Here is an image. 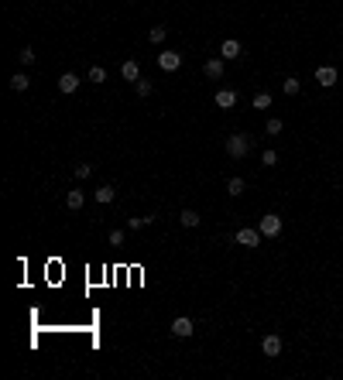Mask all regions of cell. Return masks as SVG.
Listing matches in <instances>:
<instances>
[{
    "label": "cell",
    "mask_w": 343,
    "mask_h": 380,
    "mask_svg": "<svg viewBox=\"0 0 343 380\" xmlns=\"http://www.w3.org/2000/svg\"><path fill=\"white\" fill-rule=\"evenodd\" d=\"M247 151H250V137L247 134H233V137H227V154L230 158H244Z\"/></svg>",
    "instance_id": "1"
},
{
    "label": "cell",
    "mask_w": 343,
    "mask_h": 380,
    "mask_svg": "<svg viewBox=\"0 0 343 380\" xmlns=\"http://www.w3.org/2000/svg\"><path fill=\"white\" fill-rule=\"evenodd\" d=\"M233 240H237V243H240V247H247V250H254V247H261V240H265V236H261V229H250V226H240V229H237V236H233Z\"/></svg>",
    "instance_id": "2"
},
{
    "label": "cell",
    "mask_w": 343,
    "mask_h": 380,
    "mask_svg": "<svg viewBox=\"0 0 343 380\" xmlns=\"http://www.w3.org/2000/svg\"><path fill=\"white\" fill-rule=\"evenodd\" d=\"M258 229H261V236H278L282 233V216H275V212H268V216H261V223H258Z\"/></svg>",
    "instance_id": "3"
},
{
    "label": "cell",
    "mask_w": 343,
    "mask_h": 380,
    "mask_svg": "<svg viewBox=\"0 0 343 380\" xmlns=\"http://www.w3.org/2000/svg\"><path fill=\"white\" fill-rule=\"evenodd\" d=\"M192 332H196V325H192L189 315H179V319L172 322V336H179V339H189Z\"/></svg>",
    "instance_id": "4"
},
{
    "label": "cell",
    "mask_w": 343,
    "mask_h": 380,
    "mask_svg": "<svg viewBox=\"0 0 343 380\" xmlns=\"http://www.w3.org/2000/svg\"><path fill=\"white\" fill-rule=\"evenodd\" d=\"M316 82H319L323 89L336 86V69H333V65H319V69H316Z\"/></svg>",
    "instance_id": "5"
},
{
    "label": "cell",
    "mask_w": 343,
    "mask_h": 380,
    "mask_svg": "<svg viewBox=\"0 0 343 380\" xmlns=\"http://www.w3.org/2000/svg\"><path fill=\"white\" fill-rule=\"evenodd\" d=\"M158 65H161V69H165V72H175V69H179V65H182V55H179V52H161V55H158Z\"/></svg>",
    "instance_id": "6"
},
{
    "label": "cell",
    "mask_w": 343,
    "mask_h": 380,
    "mask_svg": "<svg viewBox=\"0 0 343 380\" xmlns=\"http://www.w3.org/2000/svg\"><path fill=\"white\" fill-rule=\"evenodd\" d=\"M203 72H206V79H223L227 65H223V58H210V62L203 65Z\"/></svg>",
    "instance_id": "7"
},
{
    "label": "cell",
    "mask_w": 343,
    "mask_h": 380,
    "mask_svg": "<svg viewBox=\"0 0 343 380\" xmlns=\"http://www.w3.org/2000/svg\"><path fill=\"white\" fill-rule=\"evenodd\" d=\"M213 103H216L220 110H230V106H237V93H233V89H220V93L213 96Z\"/></svg>",
    "instance_id": "8"
},
{
    "label": "cell",
    "mask_w": 343,
    "mask_h": 380,
    "mask_svg": "<svg viewBox=\"0 0 343 380\" xmlns=\"http://www.w3.org/2000/svg\"><path fill=\"white\" fill-rule=\"evenodd\" d=\"M220 58H223V62H227V58H240V41L227 38L223 45H220Z\"/></svg>",
    "instance_id": "9"
},
{
    "label": "cell",
    "mask_w": 343,
    "mask_h": 380,
    "mask_svg": "<svg viewBox=\"0 0 343 380\" xmlns=\"http://www.w3.org/2000/svg\"><path fill=\"white\" fill-rule=\"evenodd\" d=\"M76 86H79L76 72H62V76H58V93H76Z\"/></svg>",
    "instance_id": "10"
},
{
    "label": "cell",
    "mask_w": 343,
    "mask_h": 380,
    "mask_svg": "<svg viewBox=\"0 0 343 380\" xmlns=\"http://www.w3.org/2000/svg\"><path fill=\"white\" fill-rule=\"evenodd\" d=\"M261 353H265V356H278V353H282V339H278V336H265V339H261Z\"/></svg>",
    "instance_id": "11"
},
{
    "label": "cell",
    "mask_w": 343,
    "mask_h": 380,
    "mask_svg": "<svg viewBox=\"0 0 343 380\" xmlns=\"http://www.w3.org/2000/svg\"><path fill=\"white\" fill-rule=\"evenodd\" d=\"M120 76L127 79V82H137V79H141V65H137V62H124V65H120Z\"/></svg>",
    "instance_id": "12"
},
{
    "label": "cell",
    "mask_w": 343,
    "mask_h": 380,
    "mask_svg": "<svg viewBox=\"0 0 343 380\" xmlns=\"http://www.w3.org/2000/svg\"><path fill=\"white\" fill-rule=\"evenodd\" d=\"M114 195H117V189H114V185H100V189L93 192V199L100 202V206H107V202H114Z\"/></svg>",
    "instance_id": "13"
},
{
    "label": "cell",
    "mask_w": 343,
    "mask_h": 380,
    "mask_svg": "<svg viewBox=\"0 0 343 380\" xmlns=\"http://www.w3.org/2000/svg\"><path fill=\"white\" fill-rule=\"evenodd\" d=\"M65 206H69V209H82V206H86V195H82L79 189H72L69 195H65Z\"/></svg>",
    "instance_id": "14"
},
{
    "label": "cell",
    "mask_w": 343,
    "mask_h": 380,
    "mask_svg": "<svg viewBox=\"0 0 343 380\" xmlns=\"http://www.w3.org/2000/svg\"><path fill=\"white\" fill-rule=\"evenodd\" d=\"M28 86H31V79L24 76V72H14V76H11V89H14V93H24Z\"/></svg>",
    "instance_id": "15"
},
{
    "label": "cell",
    "mask_w": 343,
    "mask_h": 380,
    "mask_svg": "<svg viewBox=\"0 0 343 380\" xmlns=\"http://www.w3.org/2000/svg\"><path fill=\"white\" fill-rule=\"evenodd\" d=\"M179 223H182L186 229L199 226V212H196V209H182V216H179Z\"/></svg>",
    "instance_id": "16"
},
{
    "label": "cell",
    "mask_w": 343,
    "mask_h": 380,
    "mask_svg": "<svg viewBox=\"0 0 343 380\" xmlns=\"http://www.w3.org/2000/svg\"><path fill=\"white\" fill-rule=\"evenodd\" d=\"M227 192L233 195V199H240V195H244V178H230V182H227Z\"/></svg>",
    "instance_id": "17"
},
{
    "label": "cell",
    "mask_w": 343,
    "mask_h": 380,
    "mask_svg": "<svg viewBox=\"0 0 343 380\" xmlns=\"http://www.w3.org/2000/svg\"><path fill=\"white\" fill-rule=\"evenodd\" d=\"M254 110H271V93H254Z\"/></svg>",
    "instance_id": "18"
},
{
    "label": "cell",
    "mask_w": 343,
    "mask_h": 380,
    "mask_svg": "<svg viewBox=\"0 0 343 380\" xmlns=\"http://www.w3.org/2000/svg\"><path fill=\"white\" fill-rule=\"evenodd\" d=\"M151 223H154V216H137V219H127V229L134 233V229H141V226H151Z\"/></svg>",
    "instance_id": "19"
},
{
    "label": "cell",
    "mask_w": 343,
    "mask_h": 380,
    "mask_svg": "<svg viewBox=\"0 0 343 380\" xmlns=\"http://www.w3.org/2000/svg\"><path fill=\"white\" fill-rule=\"evenodd\" d=\"M165 35H168V31L158 24V28H151V31H148V41H151V45H161V41H165Z\"/></svg>",
    "instance_id": "20"
},
{
    "label": "cell",
    "mask_w": 343,
    "mask_h": 380,
    "mask_svg": "<svg viewBox=\"0 0 343 380\" xmlns=\"http://www.w3.org/2000/svg\"><path fill=\"white\" fill-rule=\"evenodd\" d=\"M282 93H285V96H295V93H299V79L288 76L285 82H282Z\"/></svg>",
    "instance_id": "21"
},
{
    "label": "cell",
    "mask_w": 343,
    "mask_h": 380,
    "mask_svg": "<svg viewBox=\"0 0 343 380\" xmlns=\"http://www.w3.org/2000/svg\"><path fill=\"white\" fill-rule=\"evenodd\" d=\"M90 82H107V69L103 65H93L90 69Z\"/></svg>",
    "instance_id": "22"
},
{
    "label": "cell",
    "mask_w": 343,
    "mask_h": 380,
    "mask_svg": "<svg viewBox=\"0 0 343 380\" xmlns=\"http://www.w3.org/2000/svg\"><path fill=\"white\" fill-rule=\"evenodd\" d=\"M124 240H127V229H114L110 233V247H124Z\"/></svg>",
    "instance_id": "23"
},
{
    "label": "cell",
    "mask_w": 343,
    "mask_h": 380,
    "mask_svg": "<svg viewBox=\"0 0 343 380\" xmlns=\"http://www.w3.org/2000/svg\"><path fill=\"white\" fill-rule=\"evenodd\" d=\"M18 58H21V65H31V62H35V48H31V45H24Z\"/></svg>",
    "instance_id": "24"
},
{
    "label": "cell",
    "mask_w": 343,
    "mask_h": 380,
    "mask_svg": "<svg viewBox=\"0 0 343 380\" xmlns=\"http://www.w3.org/2000/svg\"><path fill=\"white\" fill-rule=\"evenodd\" d=\"M282 127H285V123H282L278 116H268V123H265V131H268V134H282Z\"/></svg>",
    "instance_id": "25"
},
{
    "label": "cell",
    "mask_w": 343,
    "mask_h": 380,
    "mask_svg": "<svg viewBox=\"0 0 343 380\" xmlns=\"http://www.w3.org/2000/svg\"><path fill=\"white\" fill-rule=\"evenodd\" d=\"M154 93V86L148 82V79H137V96H151Z\"/></svg>",
    "instance_id": "26"
},
{
    "label": "cell",
    "mask_w": 343,
    "mask_h": 380,
    "mask_svg": "<svg viewBox=\"0 0 343 380\" xmlns=\"http://www.w3.org/2000/svg\"><path fill=\"white\" fill-rule=\"evenodd\" d=\"M275 161H278V154H275V151H271V148H268V151L261 154V165H268V168H271Z\"/></svg>",
    "instance_id": "27"
},
{
    "label": "cell",
    "mask_w": 343,
    "mask_h": 380,
    "mask_svg": "<svg viewBox=\"0 0 343 380\" xmlns=\"http://www.w3.org/2000/svg\"><path fill=\"white\" fill-rule=\"evenodd\" d=\"M93 175V165H76V178H90Z\"/></svg>",
    "instance_id": "28"
}]
</instances>
